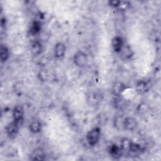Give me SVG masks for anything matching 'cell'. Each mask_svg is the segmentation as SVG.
Returning a JSON list of instances; mask_svg holds the SVG:
<instances>
[{
  "mask_svg": "<svg viewBox=\"0 0 161 161\" xmlns=\"http://www.w3.org/2000/svg\"><path fill=\"white\" fill-rule=\"evenodd\" d=\"M42 50V44L38 42H34L32 43L31 45V52L34 55H39Z\"/></svg>",
  "mask_w": 161,
  "mask_h": 161,
  "instance_id": "obj_16",
  "label": "cell"
},
{
  "mask_svg": "<svg viewBox=\"0 0 161 161\" xmlns=\"http://www.w3.org/2000/svg\"><path fill=\"white\" fill-rule=\"evenodd\" d=\"M138 123L133 117H126L124 120V130L133 131L136 128Z\"/></svg>",
  "mask_w": 161,
  "mask_h": 161,
  "instance_id": "obj_5",
  "label": "cell"
},
{
  "mask_svg": "<svg viewBox=\"0 0 161 161\" xmlns=\"http://www.w3.org/2000/svg\"><path fill=\"white\" fill-rule=\"evenodd\" d=\"M132 141L128 138H124L121 140V148L122 149L123 151H126L128 152V151L129 150L131 143H132Z\"/></svg>",
  "mask_w": 161,
  "mask_h": 161,
  "instance_id": "obj_17",
  "label": "cell"
},
{
  "mask_svg": "<svg viewBox=\"0 0 161 161\" xmlns=\"http://www.w3.org/2000/svg\"><path fill=\"white\" fill-rule=\"evenodd\" d=\"M30 159L31 160H44L45 159V153L41 148H35L31 153Z\"/></svg>",
  "mask_w": 161,
  "mask_h": 161,
  "instance_id": "obj_8",
  "label": "cell"
},
{
  "mask_svg": "<svg viewBox=\"0 0 161 161\" xmlns=\"http://www.w3.org/2000/svg\"><path fill=\"white\" fill-rule=\"evenodd\" d=\"M40 28H41V26H40V22L38 21H35L31 25L30 32L33 35H36L40 31Z\"/></svg>",
  "mask_w": 161,
  "mask_h": 161,
  "instance_id": "obj_19",
  "label": "cell"
},
{
  "mask_svg": "<svg viewBox=\"0 0 161 161\" xmlns=\"http://www.w3.org/2000/svg\"><path fill=\"white\" fill-rule=\"evenodd\" d=\"M9 57V50L4 45L1 46V62H5Z\"/></svg>",
  "mask_w": 161,
  "mask_h": 161,
  "instance_id": "obj_18",
  "label": "cell"
},
{
  "mask_svg": "<svg viewBox=\"0 0 161 161\" xmlns=\"http://www.w3.org/2000/svg\"><path fill=\"white\" fill-rule=\"evenodd\" d=\"M119 53H120L121 58L124 60H128L130 59L133 55V52H132L131 48L129 45H123Z\"/></svg>",
  "mask_w": 161,
  "mask_h": 161,
  "instance_id": "obj_11",
  "label": "cell"
},
{
  "mask_svg": "<svg viewBox=\"0 0 161 161\" xmlns=\"http://www.w3.org/2000/svg\"><path fill=\"white\" fill-rule=\"evenodd\" d=\"M126 89V85L121 82H115L112 87V92L115 96H120Z\"/></svg>",
  "mask_w": 161,
  "mask_h": 161,
  "instance_id": "obj_7",
  "label": "cell"
},
{
  "mask_svg": "<svg viewBox=\"0 0 161 161\" xmlns=\"http://www.w3.org/2000/svg\"><path fill=\"white\" fill-rule=\"evenodd\" d=\"M24 116V110L21 106L17 105L16 106L13 111V119L18 125H21L23 120Z\"/></svg>",
  "mask_w": 161,
  "mask_h": 161,
  "instance_id": "obj_3",
  "label": "cell"
},
{
  "mask_svg": "<svg viewBox=\"0 0 161 161\" xmlns=\"http://www.w3.org/2000/svg\"><path fill=\"white\" fill-rule=\"evenodd\" d=\"M65 50H66V48L64 43L61 42L57 43L55 45V48H54V54L55 57L58 58L63 57L65 55Z\"/></svg>",
  "mask_w": 161,
  "mask_h": 161,
  "instance_id": "obj_13",
  "label": "cell"
},
{
  "mask_svg": "<svg viewBox=\"0 0 161 161\" xmlns=\"http://www.w3.org/2000/svg\"><path fill=\"white\" fill-rule=\"evenodd\" d=\"M136 91L140 94H144L147 92L150 89V84L147 81L141 80L136 84Z\"/></svg>",
  "mask_w": 161,
  "mask_h": 161,
  "instance_id": "obj_6",
  "label": "cell"
},
{
  "mask_svg": "<svg viewBox=\"0 0 161 161\" xmlns=\"http://www.w3.org/2000/svg\"><path fill=\"white\" fill-rule=\"evenodd\" d=\"M123 41L121 36H114L112 40V47L114 52L119 53L122 47H123Z\"/></svg>",
  "mask_w": 161,
  "mask_h": 161,
  "instance_id": "obj_12",
  "label": "cell"
},
{
  "mask_svg": "<svg viewBox=\"0 0 161 161\" xmlns=\"http://www.w3.org/2000/svg\"><path fill=\"white\" fill-rule=\"evenodd\" d=\"M19 128V125H18L14 121L9 123L6 127V131L8 136L11 138H15L18 133Z\"/></svg>",
  "mask_w": 161,
  "mask_h": 161,
  "instance_id": "obj_4",
  "label": "cell"
},
{
  "mask_svg": "<svg viewBox=\"0 0 161 161\" xmlns=\"http://www.w3.org/2000/svg\"><path fill=\"white\" fill-rule=\"evenodd\" d=\"M30 130L33 133H37L40 131L42 129V124L38 120H34L31 122L29 125Z\"/></svg>",
  "mask_w": 161,
  "mask_h": 161,
  "instance_id": "obj_15",
  "label": "cell"
},
{
  "mask_svg": "<svg viewBox=\"0 0 161 161\" xmlns=\"http://www.w3.org/2000/svg\"><path fill=\"white\" fill-rule=\"evenodd\" d=\"M120 2L121 1H109L108 2V3H109V5L111 6V7L118 8L119 6Z\"/></svg>",
  "mask_w": 161,
  "mask_h": 161,
  "instance_id": "obj_20",
  "label": "cell"
},
{
  "mask_svg": "<svg viewBox=\"0 0 161 161\" xmlns=\"http://www.w3.org/2000/svg\"><path fill=\"white\" fill-rule=\"evenodd\" d=\"M143 148L142 146L136 143L132 142L131 145L128 151V153L130 157H137L142 153Z\"/></svg>",
  "mask_w": 161,
  "mask_h": 161,
  "instance_id": "obj_9",
  "label": "cell"
},
{
  "mask_svg": "<svg viewBox=\"0 0 161 161\" xmlns=\"http://www.w3.org/2000/svg\"><path fill=\"white\" fill-rule=\"evenodd\" d=\"M125 118L121 115L116 116L114 119V126L118 130H124Z\"/></svg>",
  "mask_w": 161,
  "mask_h": 161,
  "instance_id": "obj_14",
  "label": "cell"
},
{
  "mask_svg": "<svg viewBox=\"0 0 161 161\" xmlns=\"http://www.w3.org/2000/svg\"><path fill=\"white\" fill-rule=\"evenodd\" d=\"M74 62L79 67H85L88 62V58L86 53L82 51H77L74 56Z\"/></svg>",
  "mask_w": 161,
  "mask_h": 161,
  "instance_id": "obj_2",
  "label": "cell"
},
{
  "mask_svg": "<svg viewBox=\"0 0 161 161\" xmlns=\"http://www.w3.org/2000/svg\"><path fill=\"white\" fill-rule=\"evenodd\" d=\"M101 138V130L98 127H96L91 130L86 135L87 141L90 145H96Z\"/></svg>",
  "mask_w": 161,
  "mask_h": 161,
  "instance_id": "obj_1",
  "label": "cell"
},
{
  "mask_svg": "<svg viewBox=\"0 0 161 161\" xmlns=\"http://www.w3.org/2000/svg\"><path fill=\"white\" fill-rule=\"evenodd\" d=\"M123 150L119 146L113 144L111 146H110L109 148V155L112 158L114 159H119L122 155Z\"/></svg>",
  "mask_w": 161,
  "mask_h": 161,
  "instance_id": "obj_10",
  "label": "cell"
}]
</instances>
